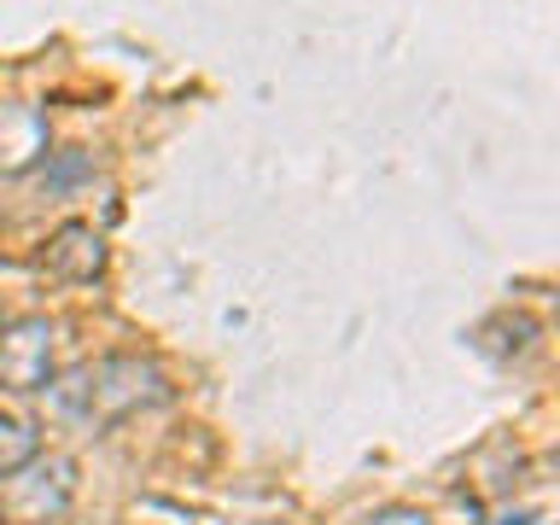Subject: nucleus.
<instances>
[{
    "mask_svg": "<svg viewBox=\"0 0 560 525\" xmlns=\"http://www.w3.org/2000/svg\"><path fill=\"white\" fill-rule=\"evenodd\" d=\"M269 525H275V520H269Z\"/></svg>",
    "mask_w": 560,
    "mask_h": 525,
    "instance_id": "9",
    "label": "nucleus"
},
{
    "mask_svg": "<svg viewBox=\"0 0 560 525\" xmlns=\"http://www.w3.org/2000/svg\"><path fill=\"white\" fill-rule=\"evenodd\" d=\"M502 525H532V514H520V520H502Z\"/></svg>",
    "mask_w": 560,
    "mask_h": 525,
    "instance_id": "7",
    "label": "nucleus"
},
{
    "mask_svg": "<svg viewBox=\"0 0 560 525\" xmlns=\"http://www.w3.org/2000/svg\"><path fill=\"white\" fill-rule=\"evenodd\" d=\"M30 455H42V450H35V432L24 427V420L0 415V479H7L12 467H24Z\"/></svg>",
    "mask_w": 560,
    "mask_h": 525,
    "instance_id": "5",
    "label": "nucleus"
},
{
    "mask_svg": "<svg viewBox=\"0 0 560 525\" xmlns=\"http://www.w3.org/2000/svg\"><path fill=\"white\" fill-rule=\"evenodd\" d=\"M368 525H432V520L420 514V508H385V514H374Z\"/></svg>",
    "mask_w": 560,
    "mask_h": 525,
    "instance_id": "6",
    "label": "nucleus"
},
{
    "mask_svg": "<svg viewBox=\"0 0 560 525\" xmlns=\"http://www.w3.org/2000/svg\"><path fill=\"white\" fill-rule=\"evenodd\" d=\"M164 397H170V380H164L158 362H147V357H105V362H94V368L77 374V385L65 392V409L112 427V420H129L140 409H158Z\"/></svg>",
    "mask_w": 560,
    "mask_h": 525,
    "instance_id": "1",
    "label": "nucleus"
},
{
    "mask_svg": "<svg viewBox=\"0 0 560 525\" xmlns=\"http://www.w3.org/2000/svg\"><path fill=\"white\" fill-rule=\"evenodd\" d=\"M52 350H59V322L24 315L0 327V392H47Z\"/></svg>",
    "mask_w": 560,
    "mask_h": 525,
    "instance_id": "3",
    "label": "nucleus"
},
{
    "mask_svg": "<svg viewBox=\"0 0 560 525\" xmlns=\"http://www.w3.org/2000/svg\"><path fill=\"white\" fill-rule=\"evenodd\" d=\"M0 327H7V310H0Z\"/></svg>",
    "mask_w": 560,
    "mask_h": 525,
    "instance_id": "8",
    "label": "nucleus"
},
{
    "mask_svg": "<svg viewBox=\"0 0 560 525\" xmlns=\"http://www.w3.org/2000/svg\"><path fill=\"white\" fill-rule=\"evenodd\" d=\"M42 262H47L52 280H100L105 275V240L88 222H65L59 234L47 240Z\"/></svg>",
    "mask_w": 560,
    "mask_h": 525,
    "instance_id": "4",
    "label": "nucleus"
},
{
    "mask_svg": "<svg viewBox=\"0 0 560 525\" xmlns=\"http://www.w3.org/2000/svg\"><path fill=\"white\" fill-rule=\"evenodd\" d=\"M70 497H77V462H65V455H30L0 485V520L7 525H52L70 514Z\"/></svg>",
    "mask_w": 560,
    "mask_h": 525,
    "instance_id": "2",
    "label": "nucleus"
}]
</instances>
